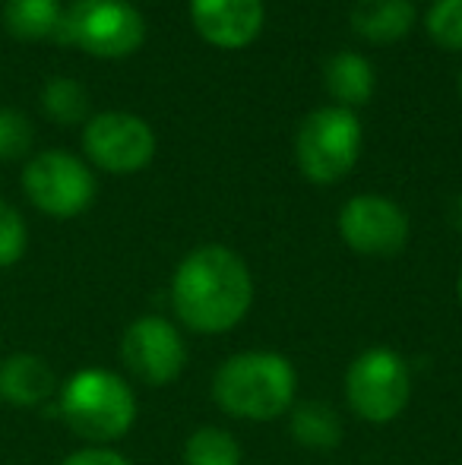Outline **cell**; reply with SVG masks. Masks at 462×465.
Listing matches in <instances>:
<instances>
[{
    "label": "cell",
    "mask_w": 462,
    "mask_h": 465,
    "mask_svg": "<svg viewBox=\"0 0 462 465\" xmlns=\"http://www.w3.org/2000/svg\"><path fill=\"white\" fill-rule=\"evenodd\" d=\"M42 111L61 127H74L89 117V93L70 76H54L42 89Z\"/></svg>",
    "instance_id": "e0dca14e"
},
{
    "label": "cell",
    "mask_w": 462,
    "mask_h": 465,
    "mask_svg": "<svg viewBox=\"0 0 462 465\" xmlns=\"http://www.w3.org/2000/svg\"><path fill=\"white\" fill-rule=\"evenodd\" d=\"M295 364L279 351H241L219 364L212 377V399L241 421H276L295 405Z\"/></svg>",
    "instance_id": "7a4b0ae2"
},
{
    "label": "cell",
    "mask_w": 462,
    "mask_h": 465,
    "mask_svg": "<svg viewBox=\"0 0 462 465\" xmlns=\"http://www.w3.org/2000/svg\"><path fill=\"white\" fill-rule=\"evenodd\" d=\"M253 279L247 263L222 244H203L178 263L172 276V307L193 332L219 336L247 317Z\"/></svg>",
    "instance_id": "6da1fadb"
},
{
    "label": "cell",
    "mask_w": 462,
    "mask_h": 465,
    "mask_svg": "<svg viewBox=\"0 0 462 465\" xmlns=\"http://www.w3.org/2000/svg\"><path fill=\"white\" fill-rule=\"evenodd\" d=\"M23 190L38 213L51 219H76L95 200V174L64 149H48L25 162Z\"/></svg>",
    "instance_id": "52a82bcc"
},
{
    "label": "cell",
    "mask_w": 462,
    "mask_h": 465,
    "mask_svg": "<svg viewBox=\"0 0 462 465\" xmlns=\"http://www.w3.org/2000/svg\"><path fill=\"white\" fill-rule=\"evenodd\" d=\"M146 38L143 13L130 0H74L64 10L57 42L93 57L117 61L140 51Z\"/></svg>",
    "instance_id": "5b68a950"
},
{
    "label": "cell",
    "mask_w": 462,
    "mask_h": 465,
    "mask_svg": "<svg viewBox=\"0 0 462 465\" xmlns=\"http://www.w3.org/2000/svg\"><path fill=\"white\" fill-rule=\"evenodd\" d=\"M4 29L19 42H44L57 38L64 19L61 0H6L4 4Z\"/></svg>",
    "instance_id": "2e32d148"
},
{
    "label": "cell",
    "mask_w": 462,
    "mask_h": 465,
    "mask_svg": "<svg viewBox=\"0 0 462 465\" xmlns=\"http://www.w3.org/2000/svg\"><path fill=\"white\" fill-rule=\"evenodd\" d=\"M83 149L89 162L108 174H136L152 162L155 134L140 114L102 111L83 127Z\"/></svg>",
    "instance_id": "ba28073f"
},
{
    "label": "cell",
    "mask_w": 462,
    "mask_h": 465,
    "mask_svg": "<svg viewBox=\"0 0 462 465\" xmlns=\"http://www.w3.org/2000/svg\"><path fill=\"white\" fill-rule=\"evenodd\" d=\"M425 25L440 48L462 51V0H434Z\"/></svg>",
    "instance_id": "d6986e66"
},
{
    "label": "cell",
    "mask_w": 462,
    "mask_h": 465,
    "mask_svg": "<svg viewBox=\"0 0 462 465\" xmlns=\"http://www.w3.org/2000/svg\"><path fill=\"white\" fill-rule=\"evenodd\" d=\"M457 298H459V307H462V270H459V279H457Z\"/></svg>",
    "instance_id": "cb8c5ba5"
},
{
    "label": "cell",
    "mask_w": 462,
    "mask_h": 465,
    "mask_svg": "<svg viewBox=\"0 0 462 465\" xmlns=\"http://www.w3.org/2000/svg\"><path fill=\"white\" fill-rule=\"evenodd\" d=\"M336 225L342 241L361 257H393L408 244V215L377 193L351 196L339 209Z\"/></svg>",
    "instance_id": "30bf717a"
},
{
    "label": "cell",
    "mask_w": 462,
    "mask_h": 465,
    "mask_svg": "<svg viewBox=\"0 0 462 465\" xmlns=\"http://www.w3.org/2000/svg\"><path fill=\"white\" fill-rule=\"evenodd\" d=\"M241 443L225 428H197L184 443V465H241Z\"/></svg>",
    "instance_id": "ac0fdd59"
},
{
    "label": "cell",
    "mask_w": 462,
    "mask_h": 465,
    "mask_svg": "<svg viewBox=\"0 0 462 465\" xmlns=\"http://www.w3.org/2000/svg\"><path fill=\"white\" fill-rule=\"evenodd\" d=\"M453 225H457V232L462 234V193L457 196V203H453Z\"/></svg>",
    "instance_id": "603a6c76"
},
{
    "label": "cell",
    "mask_w": 462,
    "mask_h": 465,
    "mask_svg": "<svg viewBox=\"0 0 462 465\" xmlns=\"http://www.w3.org/2000/svg\"><path fill=\"white\" fill-rule=\"evenodd\" d=\"M415 25L412 0H358L351 10V29L370 45H393Z\"/></svg>",
    "instance_id": "4fadbf2b"
},
{
    "label": "cell",
    "mask_w": 462,
    "mask_h": 465,
    "mask_svg": "<svg viewBox=\"0 0 462 465\" xmlns=\"http://www.w3.org/2000/svg\"><path fill=\"white\" fill-rule=\"evenodd\" d=\"M364 130L355 111L329 104L310 111L295 136L298 168L314 184H336L355 168L361 155Z\"/></svg>",
    "instance_id": "277c9868"
},
{
    "label": "cell",
    "mask_w": 462,
    "mask_h": 465,
    "mask_svg": "<svg viewBox=\"0 0 462 465\" xmlns=\"http://www.w3.org/2000/svg\"><path fill=\"white\" fill-rule=\"evenodd\" d=\"M323 83H327V93L336 98V104L351 111L358 104H368L374 95V67L368 57L355 54V51H342L327 61Z\"/></svg>",
    "instance_id": "5bb4252c"
},
{
    "label": "cell",
    "mask_w": 462,
    "mask_h": 465,
    "mask_svg": "<svg viewBox=\"0 0 462 465\" xmlns=\"http://www.w3.org/2000/svg\"><path fill=\"white\" fill-rule=\"evenodd\" d=\"M61 465H133V462L112 447H83L76 453H70Z\"/></svg>",
    "instance_id": "7402d4cb"
},
{
    "label": "cell",
    "mask_w": 462,
    "mask_h": 465,
    "mask_svg": "<svg viewBox=\"0 0 462 465\" xmlns=\"http://www.w3.org/2000/svg\"><path fill=\"white\" fill-rule=\"evenodd\" d=\"M349 409L368 424H389L412 399V371L393 349H368L346 371Z\"/></svg>",
    "instance_id": "8992f818"
},
{
    "label": "cell",
    "mask_w": 462,
    "mask_h": 465,
    "mask_svg": "<svg viewBox=\"0 0 462 465\" xmlns=\"http://www.w3.org/2000/svg\"><path fill=\"white\" fill-rule=\"evenodd\" d=\"M289 434L304 450H336L342 443V421L336 409L320 399L298 402L289 411Z\"/></svg>",
    "instance_id": "9a60e30c"
},
{
    "label": "cell",
    "mask_w": 462,
    "mask_h": 465,
    "mask_svg": "<svg viewBox=\"0 0 462 465\" xmlns=\"http://www.w3.org/2000/svg\"><path fill=\"white\" fill-rule=\"evenodd\" d=\"M121 358L123 368L133 373L146 386H168L184 373L187 345L181 339V330L165 317L133 320L121 336Z\"/></svg>",
    "instance_id": "9c48e42d"
},
{
    "label": "cell",
    "mask_w": 462,
    "mask_h": 465,
    "mask_svg": "<svg viewBox=\"0 0 462 465\" xmlns=\"http://www.w3.org/2000/svg\"><path fill=\"white\" fill-rule=\"evenodd\" d=\"M57 409L86 447H112L136 424V392L121 373L83 368L57 390Z\"/></svg>",
    "instance_id": "3957f363"
},
{
    "label": "cell",
    "mask_w": 462,
    "mask_h": 465,
    "mask_svg": "<svg viewBox=\"0 0 462 465\" xmlns=\"http://www.w3.org/2000/svg\"><path fill=\"white\" fill-rule=\"evenodd\" d=\"M57 386L51 364L35 351H16L0 361V402L13 409H38L48 402Z\"/></svg>",
    "instance_id": "7c38bea8"
},
{
    "label": "cell",
    "mask_w": 462,
    "mask_h": 465,
    "mask_svg": "<svg viewBox=\"0 0 462 465\" xmlns=\"http://www.w3.org/2000/svg\"><path fill=\"white\" fill-rule=\"evenodd\" d=\"M459 95H462V74H459Z\"/></svg>",
    "instance_id": "d4e9b609"
},
{
    "label": "cell",
    "mask_w": 462,
    "mask_h": 465,
    "mask_svg": "<svg viewBox=\"0 0 462 465\" xmlns=\"http://www.w3.org/2000/svg\"><path fill=\"white\" fill-rule=\"evenodd\" d=\"M29 247V228L13 203L0 200V270H10L25 257Z\"/></svg>",
    "instance_id": "ffe728a7"
},
{
    "label": "cell",
    "mask_w": 462,
    "mask_h": 465,
    "mask_svg": "<svg viewBox=\"0 0 462 465\" xmlns=\"http://www.w3.org/2000/svg\"><path fill=\"white\" fill-rule=\"evenodd\" d=\"M263 0H191L193 29L222 51L247 48L263 29Z\"/></svg>",
    "instance_id": "8fae6325"
},
{
    "label": "cell",
    "mask_w": 462,
    "mask_h": 465,
    "mask_svg": "<svg viewBox=\"0 0 462 465\" xmlns=\"http://www.w3.org/2000/svg\"><path fill=\"white\" fill-rule=\"evenodd\" d=\"M32 121L16 108H0V162L19 159L32 146Z\"/></svg>",
    "instance_id": "44dd1931"
}]
</instances>
